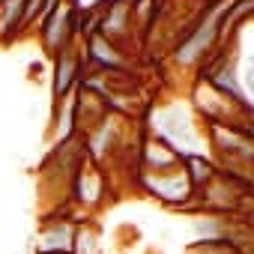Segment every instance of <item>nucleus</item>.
<instances>
[{"label":"nucleus","mask_w":254,"mask_h":254,"mask_svg":"<svg viewBox=\"0 0 254 254\" xmlns=\"http://www.w3.org/2000/svg\"><path fill=\"white\" fill-rule=\"evenodd\" d=\"M69 194H72V200H75L78 206H84V209L99 206V203L105 200V171H102L99 165H93V162L84 156V162H81V165L75 168V174H72Z\"/></svg>","instance_id":"6"},{"label":"nucleus","mask_w":254,"mask_h":254,"mask_svg":"<svg viewBox=\"0 0 254 254\" xmlns=\"http://www.w3.org/2000/svg\"><path fill=\"white\" fill-rule=\"evenodd\" d=\"M81 6L75 3V0H66V3H60L39 27H36V36H39V45L42 51L54 60L63 48H69L72 42L81 39Z\"/></svg>","instance_id":"2"},{"label":"nucleus","mask_w":254,"mask_h":254,"mask_svg":"<svg viewBox=\"0 0 254 254\" xmlns=\"http://www.w3.org/2000/svg\"><path fill=\"white\" fill-rule=\"evenodd\" d=\"M189 254H242L236 245H230L227 239H209V242H191L189 248H186Z\"/></svg>","instance_id":"8"},{"label":"nucleus","mask_w":254,"mask_h":254,"mask_svg":"<svg viewBox=\"0 0 254 254\" xmlns=\"http://www.w3.org/2000/svg\"><path fill=\"white\" fill-rule=\"evenodd\" d=\"M78 224H81L78 218H69L63 212L42 218L39 233H36V242H33V251L36 254H69Z\"/></svg>","instance_id":"5"},{"label":"nucleus","mask_w":254,"mask_h":254,"mask_svg":"<svg viewBox=\"0 0 254 254\" xmlns=\"http://www.w3.org/2000/svg\"><path fill=\"white\" fill-rule=\"evenodd\" d=\"M87 72V54H84V39L72 42L69 48H63L54 57V69H51V102L66 99L69 93L78 90L81 78Z\"/></svg>","instance_id":"3"},{"label":"nucleus","mask_w":254,"mask_h":254,"mask_svg":"<svg viewBox=\"0 0 254 254\" xmlns=\"http://www.w3.org/2000/svg\"><path fill=\"white\" fill-rule=\"evenodd\" d=\"M141 123H144L147 135L168 144L180 159L203 156V132L197 129V117L191 114L189 105H183V102L153 105Z\"/></svg>","instance_id":"1"},{"label":"nucleus","mask_w":254,"mask_h":254,"mask_svg":"<svg viewBox=\"0 0 254 254\" xmlns=\"http://www.w3.org/2000/svg\"><path fill=\"white\" fill-rule=\"evenodd\" d=\"M69 254H102V245H99L96 227L87 224V218L75 227V239H72V251H69Z\"/></svg>","instance_id":"7"},{"label":"nucleus","mask_w":254,"mask_h":254,"mask_svg":"<svg viewBox=\"0 0 254 254\" xmlns=\"http://www.w3.org/2000/svg\"><path fill=\"white\" fill-rule=\"evenodd\" d=\"M138 186L147 194H153L156 200L168 203V206L186 209L189 203H194V189H191V183H189L183 168L165 171V174H138Z\"/></svg>","instance_id":"4"}]
</instances>
